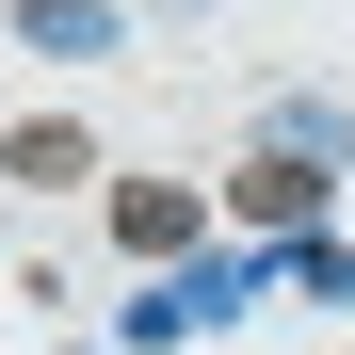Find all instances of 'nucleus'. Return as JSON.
<instances>
[{"instance_id": "nucleus-1", "label": "nucleus", "mask_w": 355, "mask_h": 355, "mask_svg": "<svg viewBox=\"0 0 355 355\" xmlns=\"http://www.w3.org/2000/svg\"><path fill=\"white\" fill-rule=\"evenodd\" d=\"M243 291H259L243 259H194V275H162L146 307H130V339H194V323H226V307H243Z\"/></svg>"}, {"instance_id": "nucleus-2", "label": "nucleus", "mask_w": 355, "mask_h": 355, "mask_svg": "<svg viewBox=\"0 0 355 355\" xmlns=\"http://www.w3.org/2000/svg\"><path fill=\"white\" fill-rule=\"evenodd\" d=\"M194 194H178V178H130V194H113V243H130V259H194Z\"/></svg>"}, {"instance_id": "nucleus-3", "label": "nucleus", "mask_w": 355, "mask_h": 355, "mask_svg": "<svg viewBox=\"0 0 355 355\" xmlns=\"http://www.w3.org/2000/svg\"><path fill=\"white\" fill-rule=\"evenodd\" d=\"M243 210L307 243V226H323V162H291V146H259V162H243Z\"/></svg>"}, {"instance_id": "nucleus-4", "label": "nucleus", "mask_w": 355, "mask_h": 355, "mask_svg": "<svg viewBox=\"0 0 355 355\" xmlns=\"http://www.w3.org/2000/svg\"><path fill=\"white\" fill-rule=\"evenodd\" d=\"M17 49H49V65H97V49H113V0H17Z\"/></svg>"}, {"instance_id": "nucleus-5", "label": "nucleus", "mask_w": 355, "mask_h": 355, "mask_svg": "<svg viewBox=\"0 0 355 355\" xmlns=\"http://www.w3.org/2000/svg\"><path fill=\"white\" fill-rule=\"evenodd\" d=\"M275 146H291V162H323V178H339V162H355V113H339V97H291V113H275Z\"/></svg>"}, {"instance_id": "nucleus-6", "label": "nucleus", "mask_w": 355, "mask_h": 355, "mask_svg": "<svg viewBox=\"0 0 355 355\" xmlns=\"http://www.w3.org/2000/svg\"><path fill=\"white\" fill-rule=\"evenodd\" d=\"M275 275H291V291H307V307H355V243H323V226H307V243H291Z\"/></svg>"}, {"instance_id": "nucleus-7", "label": "nucleus", "mask_w": 355, "mask_h": 355, "mask_svg": "<svg viewBox=\"0 0 355 355\" xmlns=\"http://www.w3.org/2000/svg\"><path fill=\"white\" fill-rule=\"evenodd\" d=\"M0 178H33V194H49V178H97V146H81V130H17Z\"/></svg>"}]
</instances>
